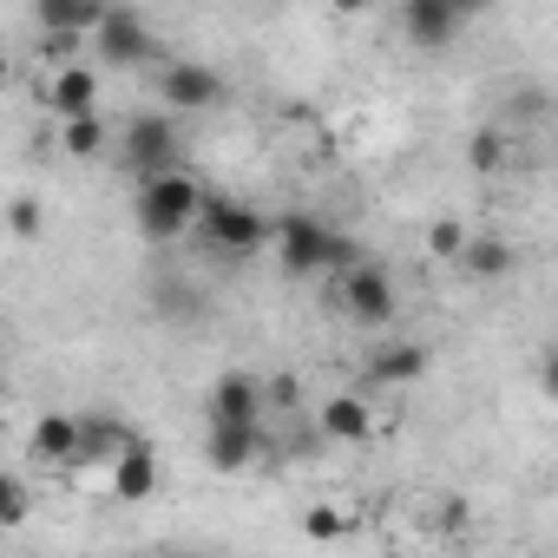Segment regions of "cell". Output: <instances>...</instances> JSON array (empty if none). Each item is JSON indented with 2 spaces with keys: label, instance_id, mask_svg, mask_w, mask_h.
Instances as JSON below:
<instances>
[{
  "label": "cell",
  "instance_id": "cell-1",
  "mask_svg": "<svg viewBox=\"0 0 558 558\" xmlns=\"http://www.w3.org/2000/svg\"><path fill=\"white\" fill-rule=\"evenodd\" d=\"M276 263H283V276H349L355 263H362V250L342 236V230H329L316 210H283L276 217Z\"/></svg>",
  "mask_w": 558,
  "mask_h": 558
},
{
  "label": "cell",
  "instance_id": "cell-2",
  "mask_svg": "<svg viewBox=\"0 0 558 558\" xmlns=\"http://www.w3.org/2000/svg\"><path fill=\"white\" fill-rule=\"evenodd\" d=\"M204 204H210V191L191 171H165V178L138 184V230H145V243L184 236L191 223H204Z\"/></svg>",
  "mask_w": 558,
  "mask_h": 558
},
{
  "label": "cell",
  "instance_id": "cell-3",
  "mask_svg": "<svg viewBox=\"0 0 558 558\" xmlns=\"http://www.w3.org/2000/svg\"><path fill=\"white\" fill-rule=\"evenodd\" d=\"M204 236H210V250H223V256H256L263 243H276V217H263L256 204H243V197H223V191H210V204H204V223H197Z\"/></svg>",
  "mask_w": 558,
  "mask_h": 558
},
{
  "label": "cell",
  "instance_id": "cell-4",
  "mask_svg": "<svg viewBox=\"0 0 558 558\" xmlns=\"http://www.w3.org/2000/svg\"><path fill=\"white\" fill-rule=\"evenodd\" d=\"M119 151H125V165L138 171V184L178 171V119H171L165 106H158V112H132L125 132H119Z\"/></svg>",
  "mask_w": 558,
  "mask_h": 558
},
{
  "label": "cell",
  "instance_id": "cell-5",
  "mask_svg": "<svg viewBox=\"0 0 558 558\" xmlns=\"http://www.w3.org/2000/svg\"><path fill=\"white\" fill-rule=\"evenodd\" d=\"M342 303H349V316H355L362 329H381V323H395L401 296H395V276H388V263L362 256V263L342 276Z\"/></svg>",
  "mask_w": 558,
  "mask_h": 558
},
{
  "label": "cell",
  "instance_id": "cell-6",
  "mask_svg": "<svg viewBox=\"0 0 558 558\" xmlns=\"http://www.w3.org/2000/svg\"><path fill=\"white\" fill-rule=\"evenodd\" d=\"M223 73L204 60H165L158 66V106L165 112H197V106H223Z\"/></svg>",
  "mask_w": 558,
  "mask_h": 558
},
{
  "label": "cell",
  "instance_id": "cell-7",
  "mask_svg": "<svg viewBox=\"0 0 558 558\" xmlns=\"http://www.w3.org/2000/svg\"><path fill=\"white\" fill-rule=\"evenodd\" d=\"M263 408H269V388L250 368H223L204 395V421H230V427H263Z\"/></svg>",
  "mask_w": 558,
  "mask_h": 558
},
{
  "label": "cell",
  "instance_id": "cell-8",
  "mask_svg": "<svg viewBox=\"0 0 558 558\" xmlns=\"http://www.w3.org/2000/svg\"><path fill=\"white\" fill-rule=\"evenodd\" d=\"M93 53H106V66H138V60L158 53V40H151L138 8H106V21L93 34Z\"/></svg>",
  "mask_w": 558,
  "mask_h": 558
},
{
  "label": "cell",
  "instance_id": "cell-9",
  "mask_svg": "<svg viewBox=\"0 0 558 558\" xmlns=\"http://www.w3.org/2000/svg\"><path fill=\"white\" fill-rule=\"evenodd\" d=\"M47 106H53V119H60V125L99 119V73H93L86 60L53 66V73H47Z\"/></svg>",
  "mask_w": 558,
  "mask_h": 558
},
{
  "label": "cell",
  "instance_id": "cell-10",
  "mask_svg": "<svg viewBox=\"0 0 558 558\" xmlns=\"http://www.w3.org/2000/svg\"><path fill=\"white\" fill-rule=\"evenodd\" d=\"M460 27H466V8H453V0H408V8H401V34L421 53H440Z\"/></svg>",
  "mask_w": 558,
  "mask_h": 558
},
{
  "label": "cell",
  "instance_id": "cell-11",
  "mask_svg": "<svg viewBox=\"0 0 558 558\" xmlns=\"http://www.w3.org/2000/svg\"><path fill=\"white\" fill-rule=\"evenodd\" d=\"M27 447L47 466H80V453H86V414H40Z\"/></svg>",
  "mask_w": 558,
  "mask_h": 558
},
{
  "label": "cell",
  "instance_id": "cell-12",
  "mask_svg": "<svg viewBox=\"0 0 558 558\" xmlns=\"http://www.w3.org/2000/svg\"><path fill=\"white\" fill-rule=\"evenodd\" d=\"M158 480H165V466H158V453H151V440H138L112 473H106V486H112V499H125V506H145V499H158Z\"/></svg>",
  "mask_w": 558,
  "mask_h": 558
},
{
  "label": "cell",
  "instance_id": "cell-13",
  "mask_svg": "<svg viewBox=\"0 0 558 558\" xmlns=\"http://www.w3.org/2000/svg\"><path fill=\"white\" fill-rule=\"evenodd\" d=\"M316 434H329V440H342V447H362V440L375 434V408H368L362 395H329V401L316 408Z\"/></svg>",
  "mask_w": 558,
  "mask_h": 558
},
{
  "label": "cell",
  "instance_id": "cell-14",
  "mask_svg": "<svg viewBox=\"0 0 558 558\" xmlns=\"http://www.w3.org/2000/svg\"><path fill=\"white\" fill-rule=\"evenodd\" d=\"M256 453H263V427H230V421H210L204 427V460L217 473H243Z\"/></svg>",
  "mask_w": 558,
  "mask_h": 558
},
{
  "label": "cell",
  "instance_id": "cell-15",
  "mask_svg": "<svg viewBox=\"0 0 558 558\" xmlns=\"http://www.w3.org/2000/svg\"><path fill=\"white\" fill-rule=\"evenodd\" d=\"M106 8H93V0H34V27L47 40H80V34H99Z\"/></svg>",
  "mask_w": 558,
  "mask_h": 558
},
{
  "label": "cell",
  "instance_id": "cell-16",
  "mask_svg": "<svg viewBox=\"0 0 558 558\" xmlns=\"http://www.w3.org/2000/svg\"><path fill=\"white\" fill-rule=\"evenodd\" d=\"M427 362H434V355H427L421 342H395V349H375V355H368V381H375V388H414V381L427 375Z\"/></svg>",
  "mask_w": 558,
  "mask_h": 558
},
{
  "label": "cell",
  "instance_id": "cell-17",
  "mask_svg": "<svg viewBox=\"0 0 558 558\" xmlns=\"http://www.w3.org/2000/svg\"><path fill=\"white\" fill-rule=\"evenodd\" d=\"M512 263H519V256H512L506 236H473L466 256H460V269L473 276V283H499V276H512Z\"/></svg>",
  "mask_w": 558,
  "mask_h": 558
},
{
  "label": "cell",
  "instance_id": "cell-18",
  "mask_svg": "<svg viewBox=\"0 0 558 558\" xmlns=\"http://www.w3.org/2000/svg\"><path fill=\"white\" fill-rule=\"evenodd\" d=\"M349 532H355V512L349 506H310L303 512V538H316V545H336Z\"/></svg>",
  "mask_w": 558,
  "mask_h": 558
},
{
  "label": "cell",
  "instance_id": "cell-19",
  "mask_svg": "<svg viewBox=\"0 0 558 558\" xmlns=\"http://www.w3.org/2000/svg\"><path fill=\"white\" fill-rule=\"evenodd\" d=\"M466 243H473V230H466L460 217H434V223H427V256L460 263V256H466Z\"/></svg>",
  "mask_w": 558,
  "mask_h": 558
},
{
  "label": "cell",
  "instance_id": "cell-20",
  "mask_svg": "<svg viewBox=\"0 0 558 558\" xmlns=\"http://www.w3.org/2000/svg\"><path fill=\"white\" fill-rule=\"evenodd\" d=\"M466 165H473V171H499V165H506V132L480 125V132L466 138Z\"/></svg>",
  "mask_w": 558,
  "mask_h": 558
},
{
  "label": "cell",
  "instance_id": "cell-21",
  "mask_svg": "<svg viewBox=\"0 0 558 558\" xmlns=\"http://www.w3.org/2000/svg\"><path fill=\"white\" fill-rule=\"evenodd\" d=\"M27 512H34V493L21 473H8L0 480V525H27Z\"/></svg>",
  "mask_w": 558,
  "mask_h": 558
},
{
  "label": "cell",
  "instance_id": "cell-22",
  "mask_svg": "<svg viewBox=\"0 0 558 558\" xmlns=\"http://www.w3.org/2000/svg\"><path fill=\"white\" fill-rule=\"evenodd\" d=\"M60 138H66V158H99V151H106V119H80V125H66Z\"/></svg>",
  "mask_w": 558,
  "mask_h": 558
},
{
  "label": "cell",
  "instance_id": "cell-23",
  "mask_svg": "<svg viewBox=\"0 0 558 558\" xmlns=\"http://www.w3.org/2000/svg\"><path fill=\"white\" fill-rule=\"evenodd\" d=\"M8 223H14V236H34V230H40V204H34V197H14Z\"/></svg>",
  "mask_w": 558,
  "mask_h": 558
},
{
  "label": "cell",
  "instance_id": "cell-24",
  "mask_svg": "<svg viewBox=\"0 0 558 558\" xmlns=\"http://www.w3.org/2000/svg\"><path fill=\"white\" fill-rule=\"evenodd\" d=\"M538 388H545V395L558 401V342H551V349L538 355Z\"/></svg>",
  "mask_w": 558,
  "mask_h": 558
},
{
  "label": "cell",
  "instance_id": "cell-25",
  "mask_svg": "<svg viewBox=\"0 0 558 558\" xmlns=\"http://www.w3.org/2000/svg\"><path fill=\"white\" fill-rule=\"evenodd\" d=\"M151 558H178V551H151Z\"/></svg>",
  "mask_w": 558,
  "mask_h": 558
}]
</instances>
